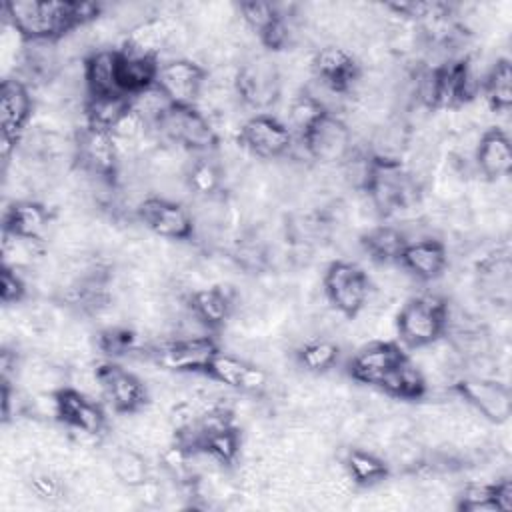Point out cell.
<instances>
[{
  "label": "cell",
  "mask_w": 512,
  "mask_h": 512,
  "mask_svg": "<svg viewBox=\"0 0 512 512\" xmlns=\"http://www.w3.org/2000/svg\"><path fill=\"white\" fill-rule=\"evenodd\" d=\"M238 16L260 38V34L278 18V10H276V4L250 0V2H242L238 6Z\"/></svg>",
  "instance_id": "obj_36"
},
{
  "label": "cell",
  "mask_w": 512,
  "mask_h": 512,
  "mask_svg": "<svg viewBox=\"0 0 512 512\" xmlns=\"http://www.w3.org/2000/svg\"><path fill=\"white\" fill-rule=\"evenodd\" d=\"M380 390L398 398V400H418L426 396L428 386L422 370L412 362V358L404 356L378 384Z\"/></svg>",
  "instance_id": "obj_24"
},
{
  "label": "cell",
  "mask_w": 512,
  "mask_h": 512,
  "mask_svg": "<svg viewBox=\"0 0 512 512\" xmlns=\"http://www.w3.org/2000/svg\"><path fill=\"white\" fill-rule=\"evenodd\" d=\"M402 266L418 280H436L444 274L448 266V248L440 238H424L406 244L402 256Z\"/></svg>",
  "instance_id": "obj_18"
},
{
  "label": "cell",
  "mask_w": 512,
  "mask_h": 512,
  "mask_svg": "<svg viewBox=\"0 0 512 512\" xmlns=\"http://www.w3.org/2000/svg\"><path fill=\"white\" fill-rule=\"evenodd\" d=\"M340 346L332 338H312L296 348V362L310 374H324L338 362Z\"/></svg>",
  "instance_id": "obj_29"
},
{
  "label": "cell",
  "mask_w": 512,
  "mask_h": 512,
  "mask_svg": "<svg viewBox=\"0 0 512 512\" xmlns=\"http://www.w3.org/2000/svg\"><path fill=\"white\" fill-rule=\"evenodd\" d=\"M446 304L448 300L432 292L408 298L396 312L398 338L410 348H420L440 338L444 334Z\"/></svg>",
  "instance_id": "obj_2"
},
{
  "label": "cell",
  "mask_w": 512,
  "mask_h": 512,
  "mask_svg": "<svg viewBox=\"0 0 512 512\" xmlns=\"http://www.w3.org/2000/svg\"><path fill=\"white\" fill-rule=\"evenodd\" d=\"M4 12L24 40H58L76 28L70 2L20 0L4 4Z\"/></svg>",
  "instance_id": "obj_1"
},
{
  "label": "cell",
  "mask_w": 512,
  "mask_h": 512,
  "mask_svg": "<svg viewBox=\"0 0 512 512\" xmlns=\"http://www.w3.org/2000/svg\"><path fill=\"white\" fill-rule=\"evenodd\" d=\"M118 50H98L86 58V88L90 96L124 94L118 86Z\"/></svg>",
  "instance_id": "obj_23"
},
{
  "label": "cell",
  "mask_w": 512,
  "mask_h": 512,
  "mask_svg": "<svg viewBox=\"0 0 512 512\" xmlns=\"http://www.w3.org/2000/svg\"><path fill=\"white\" fill-rule=\"evenodd\" d=\"M404 350L396 342H368L348 362V374L352 380L378 386L382 378L404 360Z\"/></svg>",
  "instance_id": "obj_14"
},
{
  "label": "cell",
  "mask_w": 512,
  "mask_h": 512,
  "mask_svg": "<svg viewBox=\"0 0 512 512\" xmlns=\"http://www.w3.org/2000/svg\"><path fill=\"white\" fill-rule=\"evenodd\" d=\"M202 448H206L216 460H220L224 466H228V464H234L236 458L240 456L242 438H240V432L236 430V426H228L224 430L208 434Z\"/></svg>",
  "instance_id": "obj_34"
},
{
  "label": "cell",
  "mask_w": 512,
  "mask_h": 512,
  "mask_svg": "<svg viewBox=\"0 0 512 512\" xmlns=\"http://www.w3.org/2000/svg\"><path fill=\"white\" fill-rule=\"evenodd\" d=\"M238 292L232 286L216 284L190 294V308L212 328L224 326L234 314Z\"/></svg>",
  "instance_id": "obj_20"
},
{
  "label": "cell",
  "mask_w": 512,
  "mask_h": 512,
  "mask_svg": "<svg viewBox=\"0 0 512 512\" xmlns=\"http://www.w3.org/2000/svg\"><path fill=\"white\" fill-rule=\"evenodd\" d=\"M312 162L342 164L352 150V134L342 118L324 114L302 138Z\"/></svg>",
  "instance_id": "obj_9"
},
{
  "label": "cell",
  "mask_w": 512,
  "mask_h": 512,
  "mask_svg": "<svg viewBox=\"0 0 512 512\" xmlns=\"http://www.w3.org/2000/svg\"><path fill=\"white\" fill-rule=\"evenodd\" d=\"M208 374L228 388L254 396H262L270 384V376L264 368L230 352H218L208 366Z\"/></svg>",
  "instance_id": "obj_13"
},
{
  "label": "cell",
  "mask_w": 512,
  "mask_h": 512,
  "mask_svg": "<svg viewBox=\"0 0 512 512\" xmlns=\"http://www.w3.org/2000/svg\"><path fill=\"white\" fill-rule=\"evenodd\" d=\"M50 224H52L50 208L34 200L14 202L4 214V230L24 238L42 240Z\"/></svg>",
  "instance_id": "obj_21"
},
{
  "label": "cell",
  "mask_w": 512,
  "mask_h": 512,
  "mask_svg": "<svg viewBox=\"0 0 512 512\" xmlns=\"http://www.w3.org/2000/svg\"><path fill=\"white\" fill-rule=\"evenodd\" d=\"M110 468H112V476L128 488L138 486L140 482H144L150 476L146 456L128 446H120L114 450V454L110 458Z\"/></svg>",
  "instance_id": "obj_30"
},
{
  "label": "cell",
  "mask_w": 512,
  "mask_h": 512,
  "mask_svg": "<svg viewBox=\"0 0 512 512\" xmlns=\"http://www.w3.org/2000/svg\"><path fill=\"white\" fill-rule=\"evenodd\" d=\"M236 92L240 102L250 108H272L280 98L278 64L262 54H252L240 64Z\"/></svg>",
  "instance_id": "obj_5"
},
{
  "label": "cell",
  "mask_w": 512,
  "mask_h": 512,
  "mask_svg": "<svg viewBox=\"0 0 512 512\" xmlns=\"http://www.w3.org/2000/svg\"><path fill=\"white\" fill-rule=\"evenodd\" d=\"M102 396L120 414H136L148 400V388L140 376L118 364L106 362L98 366Z\"/></svg>",
  "instance_id": "obj_10"
},
{
  "label": "cell",
  "mask_w": 512,
  "mask_h": 512,
  "mask_svg": "<svg viewBox=\"0 0 512 512\" xmlns=\"http://www.w3.org/2000/svg\"><path fill=\"white\" fill-rule=\"evenodd\" d=\"M240 144L256 158H284L292 148V134L282 120L270 114H256L244 120Z\"/></svg>",
  "instance_id": "obj_7"
},
{
  "label": "cell",
  "mask_w": 512,
  "mask_h": 512,
  "mask_svg": "<svg viewBox=\"0 0 512 512\" xmlns=\"http://www.w3.org/2000/svg\"><path fill=\"white\" fill-rule=\"evenodd\" d=\"M312 70H314V76L334 84L342 92H348V88L352 86V82L360 72V66L348 50L336 44H328L314 52Z\"/></svg>",
  "instance_id": "obj_19"
},
{
  "label": "cell",
  "mask_w": 512,
  "mask_h": 512,
  "mask_svg": "<svg viewBox=\"0 0 512 512\" xmlns=\"http://www.w3.org/2000/svg\"><path fill=\"white\" fill-rule=\"evenodd\" d=\"M0 294H2V304L4 306H12V304H18V302L24 300V296H26V282H24L20 270L8 268V266L2 268V288H0Z\"/></svg>",
  "instance_id": "obj_37"
},
{
  "label": "cell",
  "mask_w": 512,
  "mask_h": 512,
  "mask_svg": "<svg viewBox=\"0 0 512 512\" xmlns=\"http://www.w3.org/2000/svg\"><path fill=\"white\" fill-rule=\"evenodd\" d=\"M206 72L190 58H172L158 68L156 86L174 106H194Z\"/></svg>",
  "instance_id": "obj_12"
},
{
  "label": "cell",
  "mask_w": 512,
  "mask_h": 512,
  "mask_svg": "<svg viewBox=\"0 0 512 512\" xmlns=\"http://www.w3.org/2000/svg\"><path fill=\"white\" fill-rule=\"evenodd\" d=\"M322 288L330 304L352 318L366 302L370 278L356 262L336 260L328 264L322 278Z\"/></svg>",
  "instance_id": "obj_4"
},
{
  "label": "cell",
  "mask_w": 512,
  "mask_h": 512,
  "mask_svg": "<svg viewBox=\"0 0 512 512\" xmlns=\"http://www.w3.org/2000/svg\"><path fill=\"white\" fill-rule=\"evenodd\" d=\"M458 508L466 512H496V502H494V482H470L464 486Z\"/></svg>",
  "instance_id": "obj_35"
},
{
  "label": "cell",
  "mask_w": 512,
  "mask_h": 512,
  "mask_svg": "<svg viewBox=\"0 0 512 512\" xmlns=\"http://www.w3.org/2000/svg\"><path fill=\"white\" fill-rule=\"evenodd\" d=\"M352 484L370 486L384 480L390 472L388 464L378 452L366 448H350L342 460Z\"/></svg>",
  "instance_id": "obj_27"
},
{
  "label": "cell",
  "mask_w": 512,
  "mask_h": 512,
  "mask_svg": "<svg viewBox=\"0 0 512 512\" xmlns=\"http://www.w3.org/2000/svg\"><path fill=\"white\" fill-rule=\"evenodd\" d=\"M172 106V102L166 98V94L154 84L152 88H146L138 94L130 96V108L140 114L150 126H156V122L166 114V110Z\"/></svg>",
  "instance_id": "obj_33"
},
{
  "label": "cell",
  "mask_w": 512,
  "mask_h": 512,
  "mask_svg": "<svg viewBox=\"0 0 512 512\" xmlns=\"http://www.w3.org/2000/svg\"><path fill=\"white\" fill-rule=\"evenodd\" d=\"M494 502L498 512H508L512 508V484L508 476L494 482Z\"/></svg>",
  "instance_id": "obj_38"
},
{
  "label": "cell",
  "mask_w": 512,
  "mask_h": 512,
  "mask_svg": "<svg viewBox=\"0 0 512 512\" xmlns=\"http://www.w3.org/2000/svg\"><path fill=\"white\" fill-rule=\"evenodd\" d=\"M474 166L478 176L482 174L486 180L508 178L512 170V148L510 138L500 128H488L482 132L474 154Z\"/></svg>",
  "instance_id": "obj_16"
},
{
  "label": "cell",
  "mask_w": 512,
  "mask_h": 512,
  "mask_svg": "<svg viewBox=\"0 0 512 512\" xmlns=\"http://www.w3.org/2000/svg\"><path fill=\"white\" fill-rule=\"evenodd\" d=\"M58 396V420L72 430H84L100 434L106 428V416L94 398L66 386L56 392Z\"/></svg>",
  "instance_id": "obj_15"
},
{
  "label": "cell",
  "mask_w": 512,
  "mask_h": 512,
  "mask_svg": "<svg viewBox=\"0 0 512 512\" xmlns=\"http://www.w3.org/2000/svg\"><path fill=\"white\" fill-rule=\"evenodd\" d=\"M120 52L118 60V86L126 96L138 94L146 88H152L158 78L160 62L152 56H140L132 52Z\"/></svg>",
  "instance_id": "obj_22"
},
{
  "label": "cell",
  "mask_w": 512,
  "mask_h": 512,
  "mask_svg": "<svg viewBox=\"0 0 512 512\" xmlns=\"http://www.w3.org/2000/svg\"><path fill=\"white\" fill-rule=\"evenodd\" d=\"M186 180L194 196H210L222 192V172L218 160H194L186 172Z\"/></svg>",
  "instance_id": "obj_32"
},
{
  "label": "cell",
  "mask_w": 512,
  "mask_h": 512,
  "mask_svg": "<svg viewBox=\"0 0 512 512\" xmlns=\"http://www.w3.org/2000/svg\"><path fill=\"white\" fill-rule=\"evenodd\" d=\"M462 400L478 412L482 418L494 424H506L512 412L510 388L506 382L496 378H470L464 376L456 384Z\"/></svg>",
  "instance_id": "obj_6"
},
{
  "label": "cell",
  "mask_w": 512,
  "mask_h": 512,
  "mask_svg": "<svg viewBox=\"0 0 512 512\" xmlns=\"http://www.w3.org/2000/svg\"><path fill=\"white\" fill-rule=\"evenodd\" d=\"M34 100L30 96V86L18 78H6L2 82L0 114H2V136L18 140L32 118Z\"/></svg>",
  "instance_id": "obj_17"
},
{
  "label": "cell",
  "mask_w": 512,
  "mask_h": 512,
  "mask_svg": "<svg viewBox=\"0 0 512 512\" xmlns=\"http://www.w3.org/2000/svg\"><path fill=\"white\" fill-rule=\"evenodd\" d=\"M482 92L492 114H508L512 104V70L508 58H498L494 62Z\"/></svg>",
  "instance_id": "obj_28"
},
{
  "label": "cell",
  "mask_w": 512,
  "mask_h": 512,
  "mask_svg": "<svg viewBox=\"0 0 512 512\" xmlns=\"http://www.w3.org/2000/svg\"><path fill=\"white\" fill-rule=\"evenodd\" d=\"M326 112L320 108L318 102H314L308 94L300 92L288 102V112H286V128L290 134H296L298 140H302L310 128L324 116Z\"/></svg>",
  "instance_id": "obj_31"
},
{
  "label": "cell",
  "mask_w": 512,
  "mask_h": 512,
  "mask_svg": "<svg viewBox=\"0 0 512 512\" xmlns=\"http://www.w3.org/2000/svg\"><path fill=\"white\" fill-rule=\"evenodd\" d=\"M156 132L162 142L176 144L188 152H210L218 146V136L212 122L194 106H170L156 122Z\"/></svg>",
  "instance_id": "obj_3"
},
{
  "label": "cell",
  "mask_w": 512,
  "mask_h": 512,
  "mask_svg": "<svg viewBox=\"0 0 512 512\" xmlns=\"http://www.w3.org/2000/svg\"><path fill=\"white\" fill-rule=\"evenodd\" d=\"M130 110V96L126 94H104L88 96L84 106L86 124L90 128L112 132L120 118Z\"/></svg>",
  "instance_id": "obj_26"
},
{
  "label": "cell",
  "mask_w": 512,
  "mask_h": 512,
  "mask_svg": "<svg viewBox=\"0 0 512 512\" xmlns=\"http://www.w3.org/2000/svg\"><path fill=\"white\" fill-rule=\"evenodd\" d=\"M76 162L78 166L92 174L114 180L118 170V148L110 132L98 128H80L76 134Z\"/></svg>",
  "instance_id": "obj_11"
},
{
  "label": "cell",
  "mask_w": 512,
  "mask_h": 512,
  "mask_svg": "<svg viewBox=\"0 0 512 512\" xmlns=\"http://www.w3.org/2000/svg\"><path fill=\"white\" fill-rule=\"evenodd\" d=\"M406 238L396 226H374L362 234V246L366 258L376 262H400L406 248Z\"/></svg>",
  "instance_id": "obj_25"
},
{
  "label": "cell",
  "mask_w": 512,
  "mask_h": 512,
  "mask_svg": "<svg viewBox=\"0 0 512 512\" xmlns=\"http://www.w3.org/2000/svg\"><path fill=\"white\" fill-rule=\"evenodd\" d=\"M136 218L146 228L166 240H190L194 222L190 210L184 204L148 196L136 210Z\"/></svg>",
  "instance_id": "obj_8"
}]
</instances>
